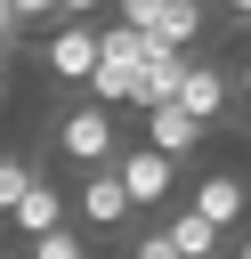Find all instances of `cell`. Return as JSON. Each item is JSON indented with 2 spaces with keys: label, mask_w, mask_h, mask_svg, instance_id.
I'll return each instance as SVG.
<instances>
[{
  "label": "cell",
  "mask_w": 251,
  "mask_h": 259,
  "mask_svg": "<svg viewBox=\"0 0 251 259\" xmlns=\"http://www.w3.org/2000/svg\"><path fill=\"white\" fill-rule=\"evenodd\" d=\"M65 210H73V202H65V194H57V186H49L40 170H32V186H24L16 202H8V227H16L24 243H49V235H65V227H73Z\"/></svg>",
  "instance_id": "obj_5"
},
{
  "label": "cell",
  "mask_w": 251,
  "mask_h": 259,
  "mask_svg": "<svg viewBox=\"0 0 251 259\" xmlns=\"http://www.w3.org/2000/svg\"><path fill=\"white\" fill-rule=\"evenodd\" d=\"M16 259H32V251H16Z\"/></svg>",
  "instance_id": "obj_17"
},
{
  "label": "cell",
  "mask_w": 251,
  "mask_h": 259,
  "mask_svg": "<svg viewBox=\"0 0 251 259\" xmlns=\"http://www.w3.org/2000/svg\"><path fill=\"white\" fill-rule=\"evenodd\" d=\"M32 259H89V243H81V227H65V235H49V243H24Z\"/></svg>",
  "instance_id": "obj_11"
},
{
  "label": "cell",
  "mask_w": 251,
  "mask_h": 259,
  "mask_svg": "<svg viewBox=\"0 0 251 259\" xmlns=\"http://www.w3.org/2000/svg\"><path fill=\"white\" fill-rule=\"evenodd\" d=\"M235 97H243V81H235V73H227L219 57H202V49H194V73H186V97H178V105H186V113H194V121L211 130V121H219V113H227Z\"/></svg>",
  "instance_id": "obj_6"
},
{
  "label": "cell",
  "mask_w": 251,
  "mask_h": 259,
  "mask_svg": "<svg viewBox=\"0 0 251 259\" xmlns=\"http://www.w3.org/2000/svg\"><path fill=\"white\" fill-rule=\"evenodd\" d=\"M73 219H81L89 235H130V219H138V202H130V186H121V170H89V178L73 186Z\"/></svg>",
  "instance_id": "obj_4"
},
{
  "label": "cell",
  "mask_w": 251,
  "mask_h": 259,
  "mask_svg": "<svg viewBox=\"0 0 251 259\" xmlns=\"http://www.w3.org/2000/svg\"><path fill=\"white\" fill-rule=\"evenodd\" d=\"M227 32H251V0H235V8H227Z\"/></svg>",
  "instance_id": "obj_14"
},
{
  "label": "cell",
  "mask_w": 251,
  "mask_h": 259,
  "mask_svg": "<svg viewBox=\"0 0 251 259\" xmlns=\"http://www.w3.org/2000/svg\"><path fill=\"white\" fill-rule=\"evenodd\" d=\"M121 24L146 32V40H162V49H202L211 8L202 0H121Z\"/></svg>",
  "instance_id": "obj_3"
},
{
  "label": "cell",
  "mask_w": 251,
  "mask_h": 259,
  "mask_svg": "<svg viewBox=\"0 0 251 259\" xmlns=\"http://www.w3.org/2000/svg\"><path fill=\"white\" fill-rule=\"evenodd\" d=\"M113 170H121V186H130V202H138V210L170 202V186H178V162H170V154H154L146 138H138V146H130V154H121Z\"/></svg>",
  "instance_id": "obj_7"
},
{
  "label": "cell",
  "mask_w": 251,
  "mask_h": 259,
  "mask_svg": "<svg viewBox=\"0 0 251 259\" xmlns=\"http://www.w3.org/2000/svg\"><path fill=\"white\" fill-rule=\"evenodd\" d=\"M40 73L65 89V97H89L97 73H105V24H57L40 40Z\"/></svg>",
  "instance_id": "obj_2"
},
{
  "label": "cell",
  "mask_w": 251,
  "mask_h": 259,
  "mask_svg": "<svg viewBox=\"0 0 251 259\" xmlns=\"http://www.w3.org/2000/svg\"><path fill=\"white\" fill-rule=\"evenodd\" d=\"M162 235L178 243V259H219V227H211L194 202H186V210H170V219H162Z\"/></svg>",
  "instance_id": "obj_10"
},
{
  "label": "cell",
  "mask_w": 251,
  "mask_h": 259,
  "mask_svg": "<svg viewBox=\"0 0 251 259\" xmlns=\"http://www.w3.org/2000/svg\"><path fill=\"white\" fill-rule=\"evenodd\" d=\"M202 138H211V130H202L186 105H162V113H146V146H154V154H170V162H186Z\"/></svg>",
  "instance_id": "obj_9"
},
{
  "label": "cell",
  "mask_w": 251,
  "mask_h": 259,
  "mask_svg": "<svg viewBox=\"0 0 251 259\" xmlns=\"http://www.w3.org/2000/svg\"><path fill=\"white\" fill-rule=\"evenodd\" d=\"M235 259H251V235H243V243H235Z\"/></svg>",
  "instance_id": "obj_16"
},
{
  "label": "cell",
  "mask_w": 251,
  "mask_h": 259,
  "mask_svg": "<svg viewBox=\"0 0 251 259\" xmlns=\"http://www.w3.org/2000/svg\"><path fill=\"white\" fill-rule=\"evenodd\" d=\"M235 81H243V113H251V57H243V65H235Z\"/></svg>",
  "instance_id": "obj_15"
},
{
  "label": "cell",
  "mask_w": 251,
  "mask_h": 259,
  "mask_svg": "<svg viewBox=\"0 0 251 259\" xmlns=\"http://www.w3.org/2000/svg\"><path fill=\"white\" fill-rule=\"evenodd\" d=\"M24 186H32V162H24V154H8V162H0V210H8Z\"/></svg>",
  "instance_id": "obj_12"
},
{
  "label": "cell",
  "mask_w": 251,
  "mask_h": 259,
  "mask_svg": "<svg viewBox=\"0 0 251 259\" xmlns=\"http://www.w3.org/2000/svg\"><path fill=\"white\" fill-rule=\"evenodd\" d=\"M243 202H251V186L235 178V170H211V178H194V210L227 235V227H243Z\"/></svg>",
  "instance_id": "obj_8"
},
{
  "label": "cell",
  "mask_w": 251,
  "mask_h": 259,
  "mask_svg": "<svg viewBox=\"0 0 251 259\" xmlns=\"http://www.w3.org/2000/svg\"><path fill=\"white\" fill-rule=\"evenodd\" d=\"M121 259H178V243L162 235V227H146V235H130V251Z\"/></svg>",
  "instance_id": "obj_13"
},
{
  "label": "cell",
  "mask_w": 251,
  "mask_h": 259,
  "mask_svg": "<svg viewBox=\"0 0 251 259\" xmlns=\"http://www.w3.org/2000/svg\"><path fill=\"white\" fill-rule=\"evenodd\" d=\"M57 154L89 178V170H113L130 146H121V130H113V105H97V97H65L57 105Z\"/></svg>",
  "instance_id": "obj_1"
}]
</instances>
